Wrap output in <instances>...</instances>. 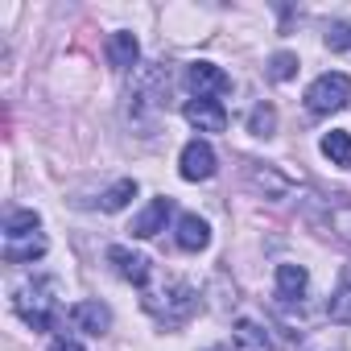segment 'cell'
<instances>
[{
    "instance_id": "9a60e30c",
    "label": "cell",
    "mask_w": 351,
    "mask_h": 351,
    "mask_svg": "<svg viewBox=\"0 0 351 351\" xmlns=\"http://www.w3.org/2000/svg\"><path fill=\"white\" fill-rule=\"evenodd\" d=\"M326 314H330V322L351 326V265H343L339 285H335V293H330V302H326Z\"/></svg>"
},
{
    "instance_id": "d6986e66",
    "label": "cell",
    "mask_w": 351,
    "mask_h": 351,
    "mask_svg": "<svg viewBox=\"0 0 351 351\" xmlns=\"http://www.w3.org/2000/svg\"><path fill=\"white\" fill-rule=\"evenodd\" d=\"M322 157H326L330 165H351V136H347L343 128H330V132L322 136Z\"/></svg>"
},
{
    "instance_id": "ac0fdd59",
    "label": "cell",
    "mask_w": 351,
    "mask_h": 351,
    "mask_svg": "<svg viewBox=\"0 0 351 351\" xmlns=\"http://www.w3.org/2000/svg\"><path fill=\"white\" fill-rule=\"evenodd\" d=\"M38 228H42V215H38V211H9V215H5V240L38 236Z\"/></svg>"
},
{
    "instance_id": "52a82bcc",
    "label": "cell",
    "mask_w": 351,
    "mask_h": 351,
    "mask_svg": "<svg viewBox=\"0 0 351 351\" xmlns=\"http://www.w3.org/2000/svg\"><path fill=\"white\" fill-rule=\"evenodd\" d=\"M244 178H248V186L261 191L265 199H285V195H289V178H285V173H277L273 165L248 161V165H244Z\"/></svg>"
},
{
    "instance_id": "6da1fadb",
    "label": "cell",
    "mask_w": 351,
    "mask_h": 351,
    "mask_svg": "<svg viewBox=\"0 0 351 351\" xmlns=\"http://www.w3.org/2000/svg\"><path fill=\"white\" fill-rule=\"evenodd\" d=\"M13 310L25 326L34 330H54L58 322V281L54 277H34L13 289Z\"/></svg>"
},
{
    "instance_id": "cb8c5ba5",
    "label": "cell",
    "mask_w": 351,
    "mask_h": 351,
    "mask_svg": "<svg viewBox=\"0 0 351 351\" xmlns=\"http://www.w3.org/2000/svg\"><path fill=\"white\" fill-rule=\"evenodd\" d=\"M50 351H83V343L75 335H54L50 339Z\"/></svg>"
},
{
    "instance_id": "603a6c76",
    "label": "cell",
    "mask_w": 351,
    "mask_h": 351,
    "mask_svg": "<svg viewBox=\"0 0 351 351\" xmlns=\"http://www.w3.org/2000/svg\"><path fill=\"white\" fill-rule=\"evenodd\" d=\"M326 46L339 54V50H351V21H335L326 29Z\"/></svg>"
},
{
    "instance_id": "7c38bea8",
    "label": "cell",
    "mask_w": 351,
    "mask_h": 351,
    "mask_svg": "<svg viewBox=\"0 0 351 351\" xmlns=\"http://www.w3.org/2000/svg\"><path fill=\"white\" fill-rule=\"evenodd\" d=\"M211 244V228H207V219H199V215H182L178 219V248L182 252H203Z\"/></svg>"
},
{
    "instance_id": "2e32d148",
    "label": "cell",
    "mask_w": 351,
    "mask_h": 351,
    "mask_svg": "<svg viewBox=\"0 0 351 351\" xmlns=\"http://www.w3.org/2000/svg\"><path fill=\"white\" fill-rule=\"evenodd\" d=\"M46 236L38 232V236H25V240H9L5 244V261L9 265H29V261H42L46 256Z\"/></svg>"
},
{
    "instance_id": "7a4b0ae2",
    "label": "cell",
    "mask_w": 351,
    "mask_h": 351,
    "mask_svg": "<svg viewBox=\"0 0 351 351\" xmlns=\"http://www.w3.org/2000/svg\"><path fill=\"white\" fill-rule=\"evenodd\" d=\"M145 310L161 322V326H182L199 314V289L186 281H165L161 289L145 293Z\"/></svg>"
},
{
    "instance_id": "7402d4cb",
    "label": "cell",
    "mask_w": 351,
    "mask_h": 351,
    "mask_svg": "<svg viewBox=\"0 0 351 351\" xmlns=\"http://www.w3.org/2000/svg\"><path fill=\"white\" fill-rule=\"evenodd\" d=\"M293 75H298V54L281 50V54H273V58H269V79H277V83H289Z\"/></svg>"
},
{
    "instance_id": "3957f363",
    "label": "cell",
    "mask_w": 351,
    "mask_h": 351,
    "mask_svg": "<svg viewBox=\"0 0 351 351\" xmlns=\"http://www.w3.org/2000/svg\"><path fill=\"white\" fill-rule=\"evenodd\" d=\"M351 99V75L343 71H330V75H318L310 87H306V108L314 116H330V112H343Z\"/></svg>"
},
{
    "instance_id": "8fae6325",
    "label": "cell",
    "mask_w": 351,
    "mask_h": 351,
    "mask_svg": "<svg viewBox=\"0 0 351 351\" xmlns=\"http://www.w3.org/2000/svg\"><path fill=\"white\" fill-rule=\"evenodd\" d=\"M132 91H136V99H145V104H161V95L169 91V71H161V66H145V71H136Z\"/></svg>"
},
{
    "instance_id": "5b68a950",
    "label": "cell",
    "mask_w": 351,
    "mask_h": 351,
    "mask_svg": "<svg viewBox=\"0 0 351 351\" xmlns=\"http://www.w3.org/2000/svg\"><path fill=\"white\" fill-rule=\"evenodd\" d=\"M178 173H182L186 182H207L211 173H215V149L195 136V141L182 149V157H178Z\"/></svg>"
},
{
    "instance_id": "44dd1931",
    "label": "cell",
    "mask_w": 351,
    "mask_h": 351,
    "mask_svg": "<svg viewBox=\"0 0 351 351\" xmlns=\"http://www.w3.org/2000/svg\"><path fill=\"white\" fill-rule=\"evenodd\" d=\"M128 199H136V182H132V178H120L116 186H108V191H104L99 207H104V211H124V207H128Z\"/></svg>"
},
{
    "instance_id": "4fadbf2b",
    "label": "cell",
    "mask_w": 351,
    "mask_h": 351,
    "mask_svg": "<svg viewBox=\"0 0 351 351\" xmlns=\"http://www.w3.org/2000/svg\"><path fill=\"white\" fill-rule=\"evenodd\" d=\"M306 285H310V273L302 265H277V298L281 302H302Z\"/></svg>"
},
{
    "instance_id": "8992f818",
    "label": "cell",
    "mask_w": 351,
    "mask_h": 351,
    "mask_svg": "<svg viewBox=\"0 0 351 351\" xmlns=\"http://www.w3.org/2000/svg\"><path fill=\"white\" fill-rule=\"evenodd\" d=\"M169 215H173V199H165V195H161V199H153V203L132 219V228H128V232H132L136 240H153L157 232H165Z\"/></svg>"
},
{
    "instance_id": "d4e9b609",
    "label": "cell",
    "mask_w": 351,
    "mask_h": 351,
    "mask_svg": "<svg viewBox=\"0 0 351 351\" xmlns=\"http://www.w3.org/2000/svg\"><path fill=\"white\" fill-rule=\"evenodd\" d=\"M207 351H223V347H207Z\"/></svg>"
},
{
    "instance_id": "e0dca14e",
    "label": "cell",
    "mask_w": 351,
    "mask_h": 351,
    "mask_svg": "<svg viewBox=\"0 0 351 351\" xmlns=\"http://www.w3.org/2000/svg\"><path fill=\"white\" fill-rule=\"evenodd\" d=\"M136 58H141V46H136V38L132 34H112L108 38V62L112 66H120V71H128V66H136Z\"/></svg>"
},
{
    "instance_id": "ba28073f",
    "label": "cell",
    "mask_w": 351,
    "mask_h": 351,
    "mask_svg": "<svg viewBox=\"0 0 351 351\" xmlns=\"http://www.w3.org/2000/svg\"><path fill=\"white\" fill-rule=\"evenodd\" d=\"M182 112H186V120H191L199 132H223V128H228V112H223L219 99H191Z\"/></svg>"
},
{
    "instance_id": "5bb4252c",
    "label": "cell",
    "mask_w": 351,
    "mask_h": 351,
    "mask_svg": "<svg viewBox=\"0 0 351 351\" xmlns=\"http://www.w3.org/2000/svg\"><path fill=\"white\" fill-rule=\"evenodd\" d=\"M232 343H236V351H273L269 330H265L261 322H252V318H240V322H236Z\"/></svg>"
},
{
    "instance_id": "30bf717a",
    "label": "cell",
    "mask_w": 351,
    "mask_h": 351,
    "mask_svg": "<svg viewBox=\"0 0 351 351\" xmlns=\"http://www.w3.org/2000/svg\"><path fill=\"white\" fill-rule=\"evenodd\" d=\"M71 322L87 335H108L112 330V310L104 302H75L71 306Z\"/></svg>"
},
{
    "instance_id": "ffe728a7",
    "label": "cell",
    "mask_w": 351,
    "mask_h": 351,
    "mask_svg": "<svg viewBox=\"0 0 351 351\" xmlns=\"http://www.w3.org/2000/svg\"><path fill=\"white\" fill-rule=\"evenodd\" d=\"M248 132L252 136H273L277 132V108L273 104H256L248 112Z\"/></svg>"
},
{
    "instance_id": "9c48e42d",
    "label": "cell",
    "mask_w": 351,
    "mask_h": 351,
    "mask_svg": "<svg viewBox=\"0 0 351 351\" xmlns=\"http://www.w3.org/2000/svg\"><path fill=\"white\" fill-rule=\"evenodd\" d=\"M108 261H112V269H116L124 281H132V285H145V281H149V256H141V252H132V248H124V244H112V248H108Z\"/></svg>"
},
{
    "instance_id": "277c9868",
    "label": "cell",
    "mask_w": 351,
    "mask_h": 351,
    "mask_svg": "<svg viewBox=\"0 0 351 351\" xmlns=\"http://www.w3.org/2000/svg\"><path fill=\"white\" fill-rule=\"evenodd\" d=\"M186 83H191L195 99H215V95H228L232 91V79L215 62H191L186 66Z\"/></svg>"
}]
</instances>
